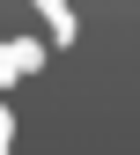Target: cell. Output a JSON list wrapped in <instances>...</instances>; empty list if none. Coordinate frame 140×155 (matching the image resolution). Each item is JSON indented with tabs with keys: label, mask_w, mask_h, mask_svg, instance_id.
Instances as JSON below:
<instances>
[{
	"label": "cell",
	"mask_w": 140,
	"mask_h": 155,
	"mask_svg": "<svg viewBox=\"0 0 140 155\" xmlns=\"http://www.w3.org/2000/svg\"><path fill=\"white\" fill-rule=\"evenodd\" d=\"M37 67H44V52H37L30 37H22V45H15V37L0 45V81H15V74H37Z\"/></svg>",
	"instance_id": "cell-1"
},
{
	"label": "cell",
	"mask_w": 140,
	"mask_h": 155,
	"mask_svg": "<svg viewBox=\"0 0 140 155\" xmlns=\"http://www.w3.org/2000/svg\"><path fill=\"white\" fill-rule=\"evenodd\" d=\"M37 8L52 15V30H59V45H67V37H74V8H67V0H37Z\"/></svg>",
	"instance_id": "cell-2"
},
{
	"label": "cell",
	"mask_w": 140,
	"mask_h": 155,
	"mask_svg": "<svg viewBox=\"0 0 140 155\" xmlns=\"http://www.w3.org/2000/svg\"><path fill=\"white\" fill-rule=\"evenodd\" d=\"M8 140H15V118H8V111H0V155H8Z\"/></svg>",
	"instance_id": "cell-3"
}]
</instances>
